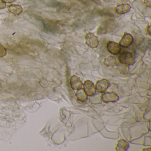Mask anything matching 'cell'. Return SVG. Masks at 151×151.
Masks as SVG:
<instances>
[{"label": "cell", "instance_id": "9a60e30c", "mask_svg": "<svg viewBox=\"0 0 151 151\" xmlns=\"http://www.w3.org/2000/svg\"><path fill=\"white\" fill-rule=\"evenodd\" d=\"M116 65L117 69L121 74L125 75L129 72V68L128 65L120 62L116 64Z\"/></svg>", "mask_w": 151, "mask_h": 151}, {"label": "cell", "instance_id": "9c48e42d", "mask_svg": "<svg viewBox=\"0 0 151 151\" xmlns=\"http://www.w3.org/2000/svg\"><path fill=\"white\" fill-rule=\"evenodd\" d=\"M70 87L73 90H78L82 88L83 84L79 77L76 76H73L70 80Z\"/></svg>", "mask_w": 151, "mask_h": 151}, {"label": "cell", "instance_id": "d6986e66", "mask_svg": "<svg viewBox=\"0 0 151 151\" xmlns=\"http://www.w3.org/2000/svg\"><path fill=\"white\" fill-rule=\"evenodd\" d=\"M144 3L147 6L151 7V0H144Z\"/></svg>", "mask_w": 151, "mask_h": 151}, {"label": "cell", "instance_id": "30bf717a", "mask_svg": "<svg viewBox=\"0 0 151 151\" xmlns=\"http://www.w3.org/2000/svg\"><path fill=\"white\" fill-rule=\"evenodd\" d=\"M131 6L128 4H122L116 6L115 12L119 14H124L129 12Z\"/></svg>", "mask_w": 151, "mask_h": 151}, {"label": "cell", "instance_id": "52a82bcc", "mask_svg": "<svg viewBox=\"0 0 151 151\" xmlns=\"http://www.w3.org/2000/svg\"><path fill=\"white\" fill-rule=\"evenodd\" d=\"M133 40V37L131 34L124 33L119 42V45L123 47H128L132 45Z\"/></svg>", "mask_w": 151, "mask_h": 151}, {"label": "cell", "instance_id": "7402d4cb", "mask_svg": "<svg viewBox=\"0 0 151 151\" xmlns=\"http://www.w3.org/2000/svg\"><path fill=\"white\" fill-rule=\"evenodd\" d=\"M0 85H1V82H0Z\"/></svg>", "mask_w": 151, "mask_h": 151}, {"label": "cell", "instance_id": "5b68a950", "mask_svg": "<svg viewBox=\"0 0 151 151\" xmlns=\"http://www.w3.org/2000/svg\"><path fill=\"white\" fill-rule=\"evenodd\" d=\"M110 86V83L108 80L106 79L97 81L95 85V89L97 92L100 93H103L106 92V90Z\"/></svg>", "mask_w": 151, "mask_h": 151}, {"label": "cell", "instance_id": "8992f818", "mask_svg": "<svg viewBox=\"0 0 151 151\" xmlns=\"http://www.w3.org/2000/svg\"><path fill=\"white\" fill-rule=\"evenodd\" d=\"M84 91L87 96H92L96 93V89L92 82L90 80L85 81L83 84Z\"/></svg>", "mask_w": 151, "mask_h": 151}, {"label": "cell", "instance_id": "8fae6325", "mask_svg": "<svg viewBox=\"0 0 151 151\" xmlns=\"http://www.w3.org/2000/svg\"><path fill=\"white\" fill-rule=\"evenodd\" d=\"M7 9L9 13L17 15H19L23 12L22 8L19 5L12 4L8 6Z\"/></svg>", "mask_w": 151, "mask_h": 151}, {"label": "cell", "instance_id": "44dd1931", "mask_svg": "<svg viewBox=\"0 0 151 151\" xmlns=\"http://www.w3.org/2000/svg\"><path fill=\"white\" fill-rule=\"evenodd\" d=\"M147 33H148L149 35H151V26H150V25H149V26L147 27Z\"/></svg>", "mask_w": 151, "mask_h": 151}, {"label": "cell", "instance_id": "ac0fdd59", "mask_svg": "<svg viewBox=\"0 0 151 151\" xmlns=\"http://www.w3.org/2000/svg\"><path fill=\"white\" fill-rule=\"evenodd\" d=\"M6 4L5 2H4L2 0H0V9H3L6 7Z\"/></svg>", "mask_w": 151, "mask_h": 151}, {"label": "cell", "instance_id": "4fadbf2b", "mask_svg": "<svg viewBox=\"0 0 151 151\" xmlns=\"http://www.w3.org/2000/svg\"><path fill=\"white\" fill-rule=\"evenodd\" d=\"M76 97L78 100L81 102H84L87 99V95L83 88L77 90L76 93Z\"/></svg>", "mask_w": 151, "mask_h": 151}, {"label": "cell", "instance_id": "3957f363", "mask_svg": "<svg viewBox=\"0 0 151 151\" xmlns=\"http://www.w3.org/2000/svg\"><path fill=\"white\" fill-rule=\"evenodd\" d=\"M85 40L86 45L91 48L97 47L99 45L98 38L92 32L86 33L85 36Z\"/></svg>", "mask_w": 151, "mask_h": 151}, {"label": "cell", "instance_id": "e0dca14e", "mask_svg": "<svg viewBox=\"0 0 151 151\" xmlns=\"http://www.w3.org/2000/svg\"><path fill=\"white\" fill-rule=\"evenodd\" d=\"M100 15L101 16H105L111 17H113L114 16V15L111 14L110 12H108L106 11H101L100 12Z\"/></svg>", "mask_w": 151, "mask_h": 151}, {"label": "cell", "instance_id": "ffe728a7", "mask_svg": "<svg viewBox=\"0 0 151 151\" xmlns=\"http://www.w3.org/2000/svg\"><path fill=\"white\" fill-rule=\"evenodd\" d=\"M2 1H3L6 3H11L14 2V1H16V0H2Z\"/></svg>", "mask_w": 151, "mask_h": 151}, {"label": "cell", "instance_id": "6da1fadb", "mask_svg": "<svg viewBox=\"0 0 151 151\" xmlns=\"http://www.w3.org/2000/svg\"><path fill=\"white\" fill-rule=\"evenodd\" d=\"M119 27L116 22L114 19H107L103 21L97 30L98 35H102L111 32H116Z\"/></svg>", "mask_w": 151, "mask_h": 151}, {"label": "cell", "instance_id": "5bb4252c", "mask_svg": "<svg viewBox=\"0 0 151 151\" xmlns=\"http://www.w3.org/2000/svg\"><path fill=\"white\" fill-rule=\"evenodd\" d=\"M103 63L106 66H114L116 64V60L114 56H109L104 59Z\"/></svg>", "mask_w": 151, "mask_h": 151}, {"label": "cell", "instance_id": "277c9868", "mask_svg": "<svg viewBox=\"0 0 151 151\" xmlns=\"http://www.w3.org/2000/svg\"><path fill=\"white\" fill-rule=\"evenodd\" d=\"M101 99L102 101L105 103L114 102L118 100L119 97L116 93L114 92H106L103 93L101 95Z\"/></svg>", "mask_w": 151, "mask_h": 151}, {"label": "cell", "instance_id": "7a4b0ae2", "mask_svg": "<svg viewBox=\"0 0 151 151\" xmlns=\"http://www.w3.org/2000/svg\"><path fill=\"white\" fill-rule=\"evenodd\" d=\"M118 60L121 63L129 66L133 65L135 62V60L132 55L129 52L127 51L121 53L118 56Z\"/></svg>", "mask_w": 151, "mask_h": 151}, {"label": "cell", "instance_id": "7c38bea8", "mask_svg": "<svg viewBox=\"0 0 151 151\" xmlns=\"http://www.w3.org/2000/svg\"><path fill=\"white\" fill-rule=\"evenodd\" d=\"M129 147V144L124 139H120L117 141L116 150L117 151H124L127 150Z\"/></svg>", "mask_w": 151, "mask_h": 151}, {"label": "cell", "instance_id": "2e32d148", "mask_svg": "<svg viewBox=\"0 0 151 151\" xmlns=\"http://www.w3.org/2000/svg\"><path fill=\"white\" fill-rule=\"evenodd\" d=\"M6 54V49L0 43V58L5 57Z\"/></svg>", "mask_w": 151, "mask_h": 151}, {"label": "cell", "instance_id": "ba28073f", "mask_svg": "<svg viewBox=\"0 0 151 151\" xmlns=\"http://www.w3.org/2000/svg\"><path fill=\"white\" fill-rule=\"evenodd\" d=\"M108 51L111 54H118L121 51V46L119 44L114 41H110L107 44Z\"/></svg>", "mask_w": 151, "mask_h": 151}]
</instances>
